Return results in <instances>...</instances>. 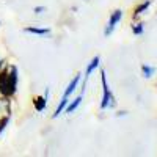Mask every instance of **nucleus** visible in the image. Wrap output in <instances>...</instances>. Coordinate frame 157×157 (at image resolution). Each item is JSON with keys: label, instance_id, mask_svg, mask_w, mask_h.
<instances>
[{"label": "nucleus", "instance_id": "f8f14e48", "mask_svg": "<svg viewBox=\"0 0 157 157\" xmlns=\"http://www.w3.org/2000/svg\"><path fill=\"white\" fill-rule=\"evenodd\" d=\"M141 72H143V77H146V78H149L154 72H155V68H152V66H148V64H143L141 66Z\"/></svg>", "mask_w": 157, "mask_h": 157}, {"label": "nucleus", "instance_id": "1a4fd4ad", "mask_svg": "<svg viewBox=\"0 0 157 157\" xmlns=\"http://www.w3.org/2000/svg\"><path fill=\"white\" fill-rule=\"evenodd\" d=\"M82 99H83V96L82 94H78L72 102H68V105H66V109H64V113H68V115H71V113H74L78 107H80V104H82Z\"/></svg>", "mask_w": 157, "mask_h": 157}, {"label": "nucleus", "instance_id": "423d86ee", "mask_svg": "<svg viewBox=\"0 0 157 157\" xmlns=\"http://www.w3.org/2000/svg\"><path fill=\"white\" fill-rule=\"evenodd\" d=\"M80 80H82V74L80 72H77V75H74L72 77V80L68 83V86H66V90H64V98H69L74 91L77 90V86H78V83H80Z\"/></svg>", "mask_w": 157, "mask_h": 157}, {"label": "nucleus", "instance_id": "20e7f679", "mask_svg": "<svg viewBox=\"0 0 157 157\" xmlns=\"http://www.w3.org/2000/svg\"><path fill=\"white\" fill-rule=\"evenodd\" d=\"M99 63H101V57H99V55L93 57V58H91V61L88 63V66H86V69H85V74H83V82H82V91H80V94H82V96H83L85 90H86V82H88L90 75L93 74L94 69L99 68Z\"/></svg>", "mask_w": 157, "mask_h": 157}, {"label": "nucleus", "instance_id": "0eeeda50", "mask_svg": "<svg viewBox=\"0 0 157 157\" xmlns=\"http://www.w3.org/2000/svg\"><path fill=\"white\" fill-rule=\"evenodd\" d=\"M25 33H32V35H36V36H47L50 35V29L49 27H25L24 29Z\"/></svg>", "mask_w": 157, "mask_h": 157}, {"label": "nucleus", "instance_id": "6e6552de", "mask_svg": "<svg viewBox=\"0 0 157 157\" xmlns=\"http://www.w3.org/2000/svg\"><path fill=\"white\" fill-rule=\"evenodd\" d=\"M47 98L46 96H35L33 98V107L36 112H44L47 107Z\"/></svg>", "mask_w": 157, "mask_h": 157}, {"label": "nucleus", "instance_id": "f257e3e1", "mask_svg": "<svg viewBox=\"0 0 157 157\" xmlns=\"http://www.w3.org/2000/svg\"><path fill=\"white\" fill-rule=\"evenodd\" d=\"M19 72L16 64H3L0 69V96L13 98L17 91Z\"/></svg>", "mask_w": 157, "mask_h": 157}, {"label": "nucleus", "instance_id": "39448f33", "mask_svg": "<svg viewBox=\"0 0 157 157\" xmlns=\"http://www.w3.org/2000/svg\"><path fill=\"white\" fill-rule=\"evenodd\" d=\"M123 19V11L121 10H115L110 17H109V22H107V27L104 30V36H110L113 33V30L116 29V25L120 24V21Z\"/></svg>", "mask_w": 157, "mask_h": 157}, {"label": "nucleus", "instance_id": "f03ea898", "mask_svg": "<svg viewBox=\"0 0 157 157\" xmlns=\"http://www.w3.org/2000/svg\"><path fill=\"white\" fill-rule=\"evenodd\" d=\"M101 83H102V99H101V110H105V109H113L116 105V101L115 96L112 93V90L109 86L107 82V74L104 69H101Z\"/></svg>", "mask_w": 157, "mask_h": 157}, {"label": "nucleus", "instance_id": "dca6fc26", "mask_svg": "<svg viewBox=\"0 0 157 157\" xmlns=\"http://www.w3.org/2000/svg\"><path fill=\"white\" fill-rule=\"evenodd\" d=\"M0 25H2V22H0Z\"/></svg>", "mask_w": 157, "mask_h": 157}, {"label": "nucleus", "instance_id": "ddd939ff", "mask_svg": "<svg viewBox=\"0 0 157 157\" xmlns=\"http://www.w3.org/2000/svg\"><path fill=\"white\" fill-rule=\"evenodd\" d=\"M143 32H145V24H143V22L132 25V33H134L135 36H140V35H143Z\"/></svg>", "mask_w": 157, "mask_h": 157}, {"label": "nucleus", "instance_id": "7ed1b4c3", "mask_svg": "<svg viewBox=\"0 0 157 157\" xmlns=\"http://www.w3.org/2000/svg\"><path fill=\"white\" fill-rule=\"evenodd\" d=\"M11 121V98L0 96V135Z\"/></svg>", "mask_w": 157, "mask_h": 157}, {"label": "nucleus", "instance_id": "2eb2a0df", "mask_svg": "<svg viewBox=\"0 0 157 157\" xmlns=\"http://www.w3.org/2000/svg\"><path fill=\"white\" fill-rule=\"evenodd\" d=\"M3 64H5V61H3V60H0V69L3 68Z\"/></svg>", "mask_w": 157, "mask_h": 157}, {"label": "nucleus", "instance_id": "4468645a", "mask_svg": "<svg viewBox=\"0 0 157 157\" xmlns=\"http://www.w3.org/2000/svg\"><path fill=\"white\" fill-rule=\"evenodd\" d=\"M44 11H47L46 6H35V8H33V13H35V14H43Z\"/></svg>", "mask_w": 157, "mask_h": 157}, {"label": "nucleus", "instance_id": "9b49d317", "mask_svg": "<svg viewBox=\"0 0 157 157\" xmlns=\"http://www.w3.org/2000/svg\"><path fill=\"white\" fill-rule=\"evenodd\" d=\"M149 6H151V0H145V2L140 3V5L134 10V16H132V17H134V19H138V16L143 14V13H145Z\"/></svg>", "mask_w": 157, "mask_h": 157}, {"label": "nucleus", "instance_id": "9d476101", "mask_svg": "<svg viewBox=\"0 0 157 157\" xmlns=\"http://www.w3.org/2000/svg\"><path fill=\"white\" fill-rule=\"evenodd\" d=\"M68 102H69V98H61V101H60V104H58V105H57V109H55V112H54V115H52V118H54V120H55V118H58L63 112H64V109H66V105H68Z\"/></svg>", "mask_w": 157, "mask_h": 157}]
</instances>
